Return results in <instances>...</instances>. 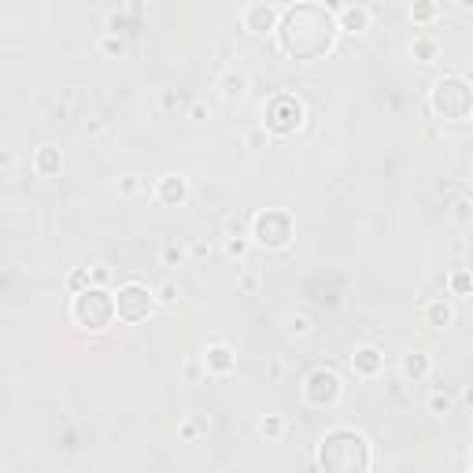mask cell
Returning a JSON list of instances; mask_svg holds the SVG:
<instances>
[{
	"mask_svg": "<svg viewBox=\"0 0 473 473\" xmlns=\"http://www.w3.org/2000/svg\"><path fill=\"white\" fill-rule=\"evenodd\" d=\"M336 18L318 8V4H296L285 11V18H281L277 26V41H281V52L292 55V60H321L333 41H336Z\"/></svg>",
	"mask_w": 473,
	"mask_h": 473,
	"instance_id": "cell-1",
	"label": "cell"
},
{
	"mask_svg": "<svg viewBox=\"0 0 473 473\" xmlns=\"http://www.w3.org/2000/svg\"><path fill=\"white\" fill-rule=\"evenodd\" d=\"M370 440L355 429H329L321 437L318 447V466L326 469H340V473H355V469H370Z\"/></svg>",
	"mask_w": 473,
	"mask_h": 473,
	"instance_id": "cell-2",
	"label": "cell"
},
{
	"mask_svg": "<svg viewBox=\"0 0 473 473\" xmlns=\"http://www.w3.org/2000/svg\"><path fill=\"white\" fill-rule=\"evenodd\" d=\"M70 314L82 329H107L115 321V296L104 292V289H82L74 292V304H70Z\"/></svg>",
	"mask_w": 473,
	"mask_h": 473,
	"instance_id": "cell-3",
	"label": "cell"
},
{
	"mask_svg": "<svg viewBox=\"0 0 473 473\" xmlns=\"http://www.w3.org/2000/svg\"><path fill=\"white\" fill-rule=\"evenodd\" d=\"M429 104H432V111H437L440 119L462 122L469 115V104H473L469 82L466 78H440L437 85H432V92H429Z\"/></svg>",
	"mask_w": 473,
	"mask_h": 473,
	"instance_id": "cell-4",
	"label": "cell"
},
{
	"mask_svg": "<svg viewBox=\"0 0 473 473\" xmlns=\"http://www.w3.org/2000/svg\"><path fill=\"white\" fill-rule=\"evenodd\" d=\"M299 122H304V104H299L296 97H289V92H281V97H274L267 107H262V126H267L270 134H277V137L299 129Z\"/></svg>",
	"mask_w": 473,
	"mask_h": 473,
	"instance_id": "cell-5",
	"label": "cell"
},
{
	"mask_svg": "<svg viewBox=\"0 0 473 473\" xmlns=\"http://www.w3.org/2000/svg\"><path fill=\"white\" fill-rule=\"evenodd\" d=\"M252 237L262 244V248H270V252L289 248V240H292V218L285 211H262L252 222Z\"/></svg>",
	"mask_w": 473,
	"mask_h": 473,
	"instance_id": "cell-6",
	"label": "cell"
},
{
	"mask_svg": "<svg viewBox=\"0 0 473 473\" xmlns=\"http://www.w3.org/2000/svg\"><path fill=\"white\" fill-rule=\"evenodd\" d=\"M111 296H115V318H122V321H141L152 311V292L137 285V281L119 285V292H111Z\"/></svg>",
	"mask_w": 473,
	"mask_h": 473,
	"instance_id": "cell-7",
	"label": "cell"
},
{
	"mask_svg": "<svg viewBox=\"0 0 473 473\" xmlns=\"http://www.w3.org/2000/svg\"><path fill=\"white\" fill-rule=\"evenodd\" d=\"M340 377L333 373V370H314V373H307V381H304V400L311 403V407H333L336 400H340Z\"/></svg>",
	"mask_w": 473,
	"mask_h": 473,
	"instance_id": "cell-8",
	"label": "cell"
},
{
	"mask_svg": "<svg viewBox=\"0 0 473 473\" xmlns=\"http://www.w3.org/2000/svg\"><path fill=\"white\" fill-rule=\"evenodd\" d=\"M277 18H281V11L274 4H252L244 11V30L248 33H270V30H277Z\"/></svg>",
	"mask_w": 473,
	"mask_h": 473,
	"instance_id": "cell-9",
	"label": "cell"
},
{
	"mask_svg": "<svg viewBox=\"0 0 473 473\" xmlns=\"http://www.w3.org/2000/svg\"><path fill=\"white\" fill-rule=\"evenodd\" d=\"M381 366H385V355L377 351V348H358L351 355V370L358 377H377V373H381Z\"/></svg>",
	"mask_w": 473,
	"mask_h": 473,
	"instance_id": "cell-10",
	"label": "cell"
},
{
	"mask_svg": "<svg viewBox=\"0 0 473 473\" xmlns=\"http://www.w3.org/2000/svg\"><path fill=\"white\" fill-rule=\"evenodd\" d=\"M156 196H159L163 203H170V207H178V203H185V196H188V181H185L181 174H166V178L159 181V188H156Z\"/></svg>",
	"mask_w": 473,
	"mask_h": 473,
	"instance_id": "cell-11",
	"label": "cell"
},
{
	"mask_svg": "<svg viewBox=\"0 0 473 473\" xmlns=\"http://www.w3.org/2000/svg\"><path fill=\"white\" fill-rule=\"evenodd\" d=\"M366 26H370V11H366V8H340L336 30H348V33H363Z\"/></svg>",
	"mask_w": 473,
	"mask_h": 473,
	"instance_id": "cell-12",
	"label": "cell"
},
{
	"mask_svg": "<svg viewBox=\"0 0 473 473\" xmlns=\"http://www.w3.org/2000/svg\"><path fill=\"white\" fill-rule=\"evenodd\" d=\"M60 166H63V159H60V148H52V144L37 148V156H33V170H37L41 178H52Z\"/></svg>",
	"mask_w": 473,
	"mask_h": 473,
	"instance_id": "cell-13",
	"label": "cell"
},
{
	"mask_svg": "<svg viewBox=\"0 0 473 473\" xmlns=\"http://www.w3.org/2000/svg\"><path fill=\"white\" fill-rule=\"evenodd\" d=\"M203 363H207V370H211V373H230L233 370V351L225 348V344H215V348H207Z\"/></svg>",
	"mask_w": 473,
	"mask_h": 473,
	"instance_id": "cell-14",
	"label": "cell"
},
{
	"mask_svg": "<svg viewBox=\"0 0 473 473\" xmlns=\"http://www.w3.org/2000/svg\"><path fill=\"white\" fill-rule=\"evenodd\" d=\"M222 97H225V104H233V100H240L244 92H248V78L244 74H237V70H230V74H222Z\"/></svg>",
	"mask_w": 473,
	"mask_h": 473,
	"instance_id": "cell-15",
	"label": "cell"
},
{
	"mask_svg": "<svg viewBox=\"0 0 473 473\" xmlns=\"http://www.w3.org/2000/svg\"><path fill=\"white\" fill-rule=\"evenodd\" d=\"M425 373H429V355L410 351V355L403 358V377H407V381H422Z\"/></svg>",
	"mask_w": 473,
	"mask_h": 473,
	"instance_id": "cell-16",
	"label": "cell"
},
{
	"mask_svg": "<svg viewBox=\"0 0 473 473\" xmlns=\"http://www.w3.org/2000/svg\"><path fill=\"white\" fill-rule=\"evenodd\" d=\"M425 318H429V326L444 329V326H451V321H455V311H451L444 299H432V304L425 307Z\"/></svg>",
	"mask_w": 473,
	"mask_h": 473,
	"instance_id": "cell-17",
	"label": "cell"
},
{
	"mask_svg": "<svg viewBox=\"0 0 473 473\" xmlns=\"http://www.w3.org/2000/svg\"><path fill=\"white\" fill-rule=\"evenodd\" d=\"M410 18L414 23H432V18H437V4H432V0H414L410 4Z\"/></svg>",
	"mask_w": 473,
	"mask_h": 473,
	"instance_id": "cell-18",
	"label": "cell"
},
{
	"mask_svg": "<svg viewBox=\"0 0 473 473\" xmlns=\"http://www.w3.org/2000/svg\"><path fill=\"white\" fill-rule=\"evenodd\" d=\"M414 55H418L422 63H429L432 55H437V41H429V37H418V41H414V48H410Z\"/></svg>",
	"mask_w": 473,
	"mask_h": 473,
	"instance_id": "cell-19",
	"label": "cell"
},
{
	"mask_svg": "<svg viewBox=\"0 0 473 473\" xmlns=\"http://www.w3.org/2000/svg\"><path fill=\"white\" fill-rule=\"evenodd\" d=\"M429 410H432V414H447V410H451V395H447V392H432V395H429Z\"/></svg>",
	"mask_w": 473,
	"mask_h": 473,
	"instance_id": "cell-20",
	"label": "cell"
},
{
	"mask_svg": "<svg viewBox=\"0 0 473 473\" xmlns=\"http://www.w3.org/2000/svg\"><path fill=\"white\" fill-rule=\"evenodd\" d=\"M259 429H262V437H270V440H274V437H281V429H285V422H281V418H267V422H262Z\"/></svg>",
	"mask_w": 473,
	"mask_h": 473,
	"instance_id": "cell-21",
	"label": "cell"
},
{
	"mask_svg": "<svg viewBox=\"0 0 473 473\" xmlns=\"http://www.w3.org/2000/svg\"><path fill=\"white\" fill-rule=\"evenodd\" d=\"M67 285H70V292H82V289H89V274H85V270H74Z\"/></svg>",
	"mask_w": 473,
	"mask_h": 473,
	"instance_id": "cell-22",
	"label": "cell"
},
{
	"mask_svg": "<svg viewBox=\"0 0 473 473\" xmlns=\"http://www.w3.org/2000/svg\"><path fill=\"white\" fill-rule=\"evenodd\" d=\"M451 285H455L459 296H466V292H469V277H466V274H455V277H451Z\"/></svg>",
	"mask_w": 473,
	"mask_h": 473,
	"instance_id": "cell-23",
	"label": "cell"
},
{
	"mask_svg": "<svg viewBox=\"0 0 473 473\" xmlns=\"http://www.w3.org/2000/svg\"><path fill=\"white\" fill-rule=\"evenodd\" d=\"M225 252L240 259V255H244V240H240V237H237V240H230V244H225Z\"/></svg>",
	"mask_w": 473,
	"mask_h": 473,
	"instance_id": "cell-24",
	"label": "cell"
},
{
	"mask_svg": "<svg viewBox=\"0 0 473 473\" xmlns=\"http://www.w3.org/2000/svg\"><path fill=\"white\" fill-rule=\"evenodd\" d=\"M240 289H244V292H255V289H259V277H255V274H248V277L240 281Z\"/></svg>",
	"mask_w": 473,
	"mask_h": 473,
	"instance_id": "cell-25",
	"label": "cell"
},
{
	"mask_svg": "<svg viewBox=\"0 0 473 473\" xmlns=\"http://www.w3.org/2000/svg\"><path fill=\"white\" fill-rule=\"evenodd\" d=\"M163 259H166V262H181V259H185V252H181V248H166V252H163Z\"/></svg>",
	"mask_w": 473,
	"mask_h": 473,
	"instance_id": "cell-26",
	"label": "cell"
},
{
	"mask_svg": "<svg viewBox=\"0 0 473 473\" xmlns=\"http://www.w3.org/2000/svg\"><path fill=\"white\" fill-rule=\"evenodd\" d=\"M159 299H163V304H174V299H178V296H174V285H163V289H159Z\"/></svg>",
	"mask_w": 473,
	"mask_h": 473,
	"instance_id": "cell-27",
	"label": "cell"
},
{
	"mask_svg": "<svg viewBox=\"0 0 473 473\" xmlns=\"http://www.w3.org/2000/svg\"><path fill=\"white\" fill-rule=\"evenodd\" d=\"M104 52H122V41H104Z\"/></svg>",
	"mask_w": 473,
	"mask_h": 473,
	"instance_id": "cell-28",
	"label": "cell"
}]
</instances>
